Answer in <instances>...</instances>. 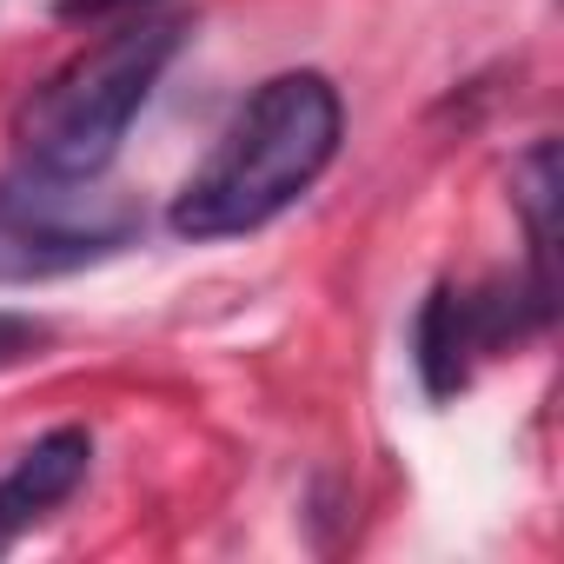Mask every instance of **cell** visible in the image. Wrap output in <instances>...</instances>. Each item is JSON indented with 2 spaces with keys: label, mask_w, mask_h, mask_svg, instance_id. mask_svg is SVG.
<instances>
[{
  "label": "cell",
  "mask_w": 564,
  "mask_h": 564,
  "mask_svg": "<svg viewBox=\"0 0 564 564\" xmlns=\"http://www.w3.org/2000/svg\"><path fill=\"white\" fill-rule=\"evenodd\" d=\"M41 346H47V326H41V319L0 313V372H8V366H21V359H34Z\"/></svg>",
  "instance_id": "7"
},
{
  "label": "cell",
  "mask_w": 564,
  "mask_h": 564,
  "mask_svg": "<svg viewBox=\"0 0 564 564\" xmlns=\"http://www.w3.org/2000/svg\"><path fill=\"white\" fill-rule=\"evenodd\" d=\"M180 41H186V21L133 14L113 34H100L87 54H74L61 74H47L14 113L21 166L74 173V180L107 173L127 127H133V113L160 87L166 61L180 54Z\"/></svg>",
  "instance_id": "2"
},
{
  "label": "cell",
  "mask_w": 564,
  "mask_h": 564,
  "mask_svg": "<svg viewBox=\"0 0 564 564\" xmlns=\"http://www.w3.org/2000/svg\"><path fill=\"white\" fill-rule=\"evenodd\" d=\"M471 352H485L471 293L432 286V300L419 306V326H412V359H419L425 392H432V399H458L465 379H471Z\"/></svg>",
  "instance_id": "5"
},
{
  "label": "cell",
  "mask_w": 564,
  "mask_h": 564,
  "mask_svg": "<svg viewBox=\"0 0 564 564\" xmlns=\"http://www.w3.org/2000/svg\"><path fill=\"white\" fill-rule=\"evenodd\" d=\"M346 107L326 74H272L219 133L206 166L173 193L180 239H232L286 213L339 153Z\"/></svg>",
  "instance_id": "1"
},
{
  "label": "cell",
  "mask_w": 564,
  "mask_h": 564,
  "mask_svg": "<svg viewBox=\"0 0 564 564\" xmlns=\"http://www.w3.org/2000/svg\"><path fill=\"white\" fill-rule=\"evenodd\" d=\"M127 8H147V0H61V21H113Z\"/></svg>",
  "instance_id": "8"
},
{
  "label": "cell",
  "mask_w": 564,
  "mask_h": 564,
  "mask_svg": "<svg viewBox=\"0 0 564 564\" xmlns=\"http://www.w3.org/2000/svg\"><path fill=\"white\" fill-rule=\"evenodd\" d=\"M511 199H518L524 232H531V286H524V293H531L538 313L551 319V313H557V279H551V259H557V147H551V140H538V147L518 160Z\"/></svg>",
  "instance_id": "6"
},
{
  "label": "cell",
  "mask_w": 564,
  "mask_h": 564,
  "mask_svg": "<svg viewBox=\"0 0 564 564\" xmlns=\"http://www.w3.org/2000/svg\"><path fill=\"white\" fill-rule=\"evenodd\" d=\"M140 239V206L100 173H41L21 166L0 180V286H41V279L87 272Z\"/></svg>",
  "instance_id": "3"
},
{
  "label": "cell",
  "mask_w": 564,
  "mask_h": 564,
  "mask_svg": "<svg viewBox=\"0 0 564 564\" xmlns=\"http://www.w3.org/2000/svg\"><path fill=\"white\" fill-rule=\"evenodd\" d=\"M94 465V432L87 425H54L34 438L8 471H0V551H14L21 531H34L47 511H61Z\"/></svg>",
  "instance_id": "4"
}]
</instances>
